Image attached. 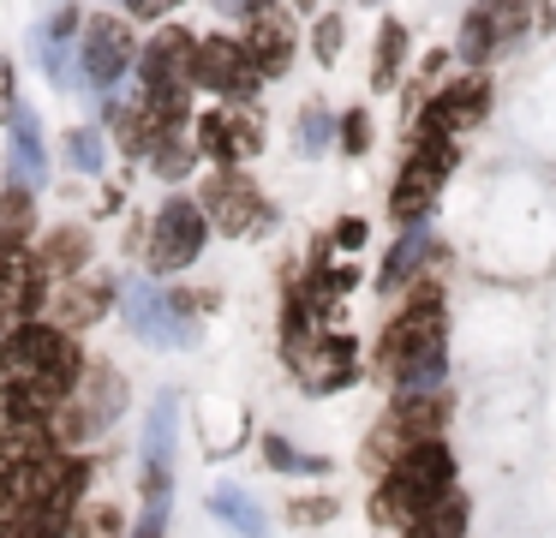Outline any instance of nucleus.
Wrapping results in <instances>:
<instances>
[{
	"label": "nucleus",
	"mask_w": 556,
	"mask_h": 538,
	"mask_svg": "<svg viewBox=\"0 0 556 538\" xmlns=\"http://www.w3.org/2000/svg\"><path fill=\"white\" fill-rule=\"evenodd\" d=\"M85 377V347L61 323L25 317L0 341V395L25 413H54Z\"/></svg>",
	"instance_id": "f257e3e1"
},
{
	"label": "nucleus",
	"mask_w": 556,
	"mask_h": 538,
	"mask_svg": "<svg viewBox=\"0 0 556 538\" xmlns=\"http://www.w3.org/2000/svg\"><path fill=\"white\" fill-rule=\"evenodd\" d=\"M448 311H443V293H437V281H419L413 287V299L401 305V317L383 329V341H377V365L389 371V383H395L401 395H425L443 383L448 371Z\"/></svg>",
	"instance_id": "f03ea898"
},
{
	"label": "nucleus",
	"mask_w": 556,
	"mask_h": 538,
	"mask_svg": "<svg viewBox=\"0 0 556 538\" xmlns=\"http://www.w3.org/2000/svg\"><path fill=\"white\" fill-rule=\"evenodd\" d=\"M448 490H455V454L443 449V437L413 442L407 454H395V461L383 466V485H377V497H371V514L383 526H413L431 502H443Z\"/></svg>",
	"instance_id": "7ed1b4c3"
},
{
	"label": "nucleus",
	"mask_w": 556,
	"mask_h": 538,
	"mask_svg": "<svg viewBox=\"0 0 556 538\" xmlns=\"http://www.w3.org/2000/svg\"><path fill=\"white\" fill-rule=\"evenodd\" d=\"M121 406H126V383H121V371H114V365H85L78 389L49 413V430H54V442H61V449H78V442L102 437V430H109L114 418H121Z\"/></svg>",
	"instance_id": "20e7f679"
},
{
	"label": "nucleus",
	"mask_w": 556,
	"mask_h": 538,
	"mask_svg": "<svg viewBox=\"0 0 556 538\" xmlns=\"http://www.w3.org/2000/svg\"><path fill=\"white\" fill-rule=\"evenodd\" d=\"M448 167H455V143L437 138V132H413V155H407V167H401L395 191H389V215H395L401 227H419L425 215H431L437 191H443Z\"/></svg>",
	"instance_id": "39448f33"
},
{
	"label": "nucleus",
	"mask_w": 556,
	"mask_h": 538,
	"mask_svg": "<svg viewBox=\"0 0 556 538\" xmlns=\"http://www.w3.org/2000/svg\"><path fill=\"white\" fill-rule=\"evenodd\" d=\"M443 418H448V401L443 395H401V406H389L383 425L371 430V442H365V461L371 466H389L395 454H407L413 442H431L443 437Z\"/></svg>",
	"instance_id": "423d86ee"
},
{
	"label": "nucleus",
	"mask_w": 556,
	"mask_h": 538,
	"mask_svg": "<svg viewBox=\"0 0 556 538\" xmlns=\"http://www.w3.org/2000/svg\"><path fill=\"white\" fill-rule=\"evenodd\" d=\"M204 234H210L204 203L168 198V203L156 210V222H150V270H156V275H180L186 263H198Z\"/></svg>",
	"instance_id": "0eeeda50"
},
{
	"label": "nucleus",
	"mask_w": 556,
	"mask_h": 538,
	"mask_svg": "<svg viewBox=\"0 0 556 538\" xmlns=\"http://www.w3.org/2000/svg\"><path fill=\"white\" fill-rule=\"evenodd\" d=\"M198 203H204L210 227H222V234H233V239L264 234V227H269V198L240 174V167H222L216 179H204V198H198Z\"/></svg>",
	"instance_id": "6e6552de"
},
{
	"label": "nucleus",
	"mask_w": 556,
	"mask_h": 538,
	"mask_svg": "<svg viewBox=\"0 0 556 538\" xmlns=\"http://www.w3.org/2000/svg\"><path fill=\"white\" fill-rule=\"evenodd\" d=\"M78 54H85V78L97 84V90H109V84H121V72L138 60V36H132V24H126V18L97 12V18H85Z\"/></svg>",
	"instance_id": "1a4fd4ad"
},
{
	"label": "nucleus",
	"mask_w": 556,
	"mask_h": 538,
	"mask_svg": "<svg viewBox=\"0 0 556 538\" xmlns=\"http://www.w3.org/2000/svg\"><path fill=\"white\" fill-rule=\"evenodd\" d=\"M257 60L245 54L240 36H198V84L216 96H252L257 90Z\"/></svg>",
	"instance_id": "9d476101"
},
{
	"label": "nucleus",
	"mask_w": 556,
	"mask_h": 538,
	"mask_svg": "<svg viewBox=\"0 0 556 538\" xmlns=\"http://www.w3.org/2000/svg\"><path fill=\"white\" fill-rule=\"evenodd\" d=\"M126 317H132V335H138V341H150V347L192 341L186 311L174 305V293H162L156 281H132V287H126Z\"/></svg>",
	"instance_id": "9b49d317"
},
{
	"label": "nucleus",
	"mask_w": 556,
	"mask_h": 538,
	"mask_svg": "<svg viewBox=\"0 0 556 538\" xmlns=\"http://www.w3.org/2000/svg\"><path fill=\"white\" fill-rule=\"evenodd\" d=\"M484 114H491V84H484V78H455V84H443V90L425 102L419 132L448 138V132H472Z\"/></svg>",
	"instance_id": "f8f14e48"
},
{
	"label": "nucleus",
	"mask_w": 556,
	"mask_h": 538,
	"mask_svg": "<svg viewBox=\"0 0 556 538\" xmlns=\"http://www.w3.org/2000/svg\"><path fill=\"white\" fill-rule=\"evenodd\" d=\"M114 305V281L109 275H66L61 287H54V299L42 311H49V323H61V329H90V323H102Z\"/></svg>",
	"instance_id": "ddd939ff"
},
{
	"label": "nucleus",
	"mask_w": 556,
	"mask_h": 538,
	"mask_svg": "<svg viewBox=\"0 0 556 538\" xmlns=\"http://www.w3.org/2000/svg\"><path fill=\"white\" fill-rule=\"evenodd\" d=\"M288 365L300 371V383L312 395H336V389H348V383H359V365H353L348 335H317V341L305 347V353H293Z\"/></svg>",
	"instance_id": "4468645a"
},
{
	"label": "nucleus",
	"mask_w": 556,
	"mask_h": 538,
	"mask_svg": "<svg viewBox=\"0 0 556 538\" xmlns=\"http://www.w3.org/2000/svg\"><path fill=\"white\" fill-rule=\"evenodd\" d=\"M198 143H204V155H216L222 167H240L245 155L264 150V132H257V114H245V108H216V114H204V126H198Z\"/></svg>",
	"instance_id": "2eb2a0df"
},
{
	"label": "nucleus",
	"mask_w": 556,
	"mask_h": 538,
	"mask_svg": "<svg viewBox=\"0 0 556 538\" xmlns=\"http://www.w3.org/2000/svg\"><path fill=\"white\" fill-rule=\"evenodd\" d=\"M245 54L257 60V72H288V60H293V24L281 18V12H252L245 18Z\"/></svg>",
	"instance_id": "dca6fc26"
},
{
	"label": "nucleus",
	"mask_w": 556,
	"mask_h": 538,
	"mask_svg": "<svg viewBox=\"0 0 556 538\" xmlns=\"http://www.w3.org/2000/svg\"><path fill=\"white\" fill-rule=\"evenodd\" d=\"M174 395H156V413L144 425V490L150 497H168V461H174Z\"/></svg>",
	"instance_id": "f3484780"
},
{
	"label": "nucleus",
	"mask_w": 556,
	"mask_h": 538,
	"mask_svg": "<svg viewBox=\"0 0 556 538\" xmlns=\"http://www.w3.org/2000/svg\"><path fill=\"white\" fill-rule=\"evenodd\" d=\"M90 263V227H54L37 246V270L42 281H66V275H85Z\"/></svg>",
	"instance_id": "a211bd4d"
},
{
	"label": "nucleus",
	"mask_w": 556,
	"mask_h": 538,
	"mask_svg": "<svg viewBox=\"0 0 556 538\" xmlns=\"http://www.w3.org/2000/svg\"><path fill=\"white\" fill-rule=\"evenodd\" d=\"M7 179L13 186H42V138H37V114L18 108L13 114V150H7Z\"/></svg>",
	"instance_id": "6ab92c4d"
},
{
	"label": "nucleus",
	"mask_w": 556,
	"mask_h": 538,
	"mask_svg": "<svg viewBox=\"0 0 556 538\" xmlns=\"http://www.w3.org/2000/svg\"><path fill=\"white\" fill-rule=\"evenodd\" d=\"M37 227V191L30 186H0V251H18Z\"/></svg>",
	"instance_id": "aec40b11"
},
{
	"label": "nucleus",
	"mask_w": 556,
	"mask_h": 538,
	"mask_svg": "<svg viewBox=\"0 0 556 538\" xmlns=\"http://www.w3.org/2000/svg\"><path fill=\"white\" fill-rule=\"evenodd\" d=\"M210 509H216L222 526H233L240 538H264V533H269V521L257 514V502L245 497L240 485H216V490H210Z\"/></svg>",
	"instance_id": "412c9836"
},
{
	"label": "nucleus",
	"mask_w": 556,
	"mask_h": 538,
	"mask_svg": "<svg viewBox=\"0 0 556 538\" xmlns=\"http://www.w3.org/2000/svg\"><path fill=\"white\" fill-rule=\"evenodd\" d=\"M425 258H431V234H425V227H407L383 258V293H395L401 281H413V270H419Z\"/></svg>",
	"instance_id": "4be33fe9"
},
{
	"label": "nucleus",
	"mask_w": 556,
	"mask_h": 538,
	"mask_svg": "<svg viewBox=\"0 0 556 538\" xmlns=\"http://www.w3.org/2000/svg\"><path fill=\"white\" fill-rule=\"evenodd\" d=\"M401 538H467V502L448 490V497L431 502L413 526H401Z\"/></svg>",
	"instance_id": "5701e85b"
},
{
	"label": "nucleus",
	"mask_w": 556,
	"mask_h": 538,
	"mask_svg": "<svg viewBox=\"0 0 556 538\" xmlns=\"http://www.w3.org/2000/svg\"><path fill=\"white\" fill-rule=\"evenodd\" d=\"M198 150H204V143H198V132L168 126V132H162V143L150 150V162H156V174H162V179H180L186 167L198 162Z\"/></svg>",
	"instance_id": "b1692460"
},
{
	"label": "nucleus",
	"mask_w": 556,
	"mask_h": 538,
	"mask_svg": "<svg viewBox=\"0 0 556 538\" xmlns=\"http://www.w3.org/2000/svg\"><path fill=\"white\" fill-rule=\"evenodd\" d=\"M401 60H407V30H401L395 18L377 30V60H371V90H395V72Z\"/></svg>",
	"instance_id": "393cba45"
},
{
	"label": "nucleus",
	"mask_w": 556,
	"mask_h": 538,
	"mask_svg": "<svg viewBox=\"0 0 556 538\" xmlns=\"http://www.w3.org/2000/svg\"><path fill=\"white\" fill-rule=\"evenodd\" d=\"M479 7H484V18L496 24V36H503V42H508V36H520L527 24L544 18L539 0H479Z\"/></svg>",
	"instance_id": "a878e982"
},
{
	"label": "nucleus",
	"mask_w": 556,
	"mask_h": 538,
	"mask_svg": "<svg viewBox=\"0 0 556 538\" xmlns=\"http://www.w3.org/2000/svg\"><path fill=\"white\" fill-rule=\"evenodd\" d=\"M73 30H78V12H73V7H66V12H54V18H49V30H42V60H49V72H54V78H66V72H73V66H66V48H73Z\"/></svg>",
	"instance_id": "bb28decb"
},
{
	"label": "nucleus",
	"mask_w": 556,
	"mask_h": 538,
	"mask_svg": "<svg viewBox=\"0 0 556 538\" xmlns=\"http://www.w3.org/2000/svg\"><path fill=\"white\" fill-rule=\"evenodd\" d=\"M496 48H503L496 24L484 18V7H472V12H467V24H460V54H467V60H491Z\"/></svg>",
	"instance_id": "cd10ccee"
},
{
	"label": "nucleus",
	"mask_w": 556,
	"mask_h": 538,
	"mask_svg": "<svg viewBox=\"0 0 556 538\" xmlns=\"http://www.w3.org/2000/svg\"><path fill=\"white\" fill-rule=\"evenodd\" d=\"M264 461L276 466V473H324L329 461H317V454H300L288 437H264Z\"/></svg>",
	"instance_id": "c85d7f7f"
},
{
	"label": "nucleus",
	"mask_w": 556,
	"mask_h": 538,
	"mask_svg": "<svg viewBox=\"0 0 556 538\" xmlns=\"http://www.w3.org/2000/svg\"><path fill=\"white\" fill-rule=\"evenodd\" d=\"M121 533H126V521L114 502H97V509H85L73 521V538H121Z\"/></svg>",
	"instance_id": "c756f323"
},
{
	"label": "nucleus",
	"mask_w": 556,
	"mask_h": 538,
	"mask_svg": "<svg viewBox=\"0 0 556 538\" xmlns=\"http://www.w3.org/2000/svg\"><path fill=\"white\" fill-rule=\"evenodd\" d=\"M341 150H348V155L371 150V114H365V108H353V114L341 120Z\"/></svg>",
	"instance_id": "7c9ffc66"
},
{
	"label": "nucleus",
	"mask_w": 556,
	"mask_h": 538,
	"mask_svg": "<svg viewBox=\"0 0 556 538\" xmlns=\"http://www.w3.org/2000/svg\"><path fill=\"white\" fill-rule=\"evenodd\" d=\"M66 155H73V167H85V174H97V167H102V138H97V132H73V143H66Z\"/></svg>",
	"instance_id": "2f4dec72"
},
{
	"label": "nucleus",
	"mask_w": 556,
	"mask_h": 538,
	"mask_svg": "<svg viewBox=\"0 0 556 538\" xmlns=\"http://www.w3.org/2000/svg\"><path fill=\"white\" fill-rule=\"evenodd\" d=\"M300 143H305V150H324V143H329V120H324V108H305V120H300Z\"/></svg>",
	"instance_id": "473e14b6"
},
{
	"label": "nucleus",
	"mask_w": 556,
	"mask_h": 538,
	"mask_svg": "<svg viewBox=\"0 0 556 538\" xmlns=\"http://www.w3.org/2000/svg\"><path fill=\"white\" fill-rule=\"evenodd\" d=\"M341 54V18L329 12V18H317V60H336Z\"/></svg>",
	"instance_id": "72a5a7b5"
},
{
	"label": "nucleus",
	"mask_w": 556,
	"mask_h": 538,
	"mask_svg": "<svg viewBox=\"0 0 556 538\" xmlns=\"http://www.w3.org/2000/svg\"><path fill=\"white\" fill-rule=\"evenodd\" d=\"M293 521H305V526H324L329 521V514H336V502H329V497H305V502H293Z\"/></svg>",
	"instance_id": "f704fd0d"
},
{
	"label": "nucleus",
	"mask_w": 556,
	"mask_h": 538,
	"mask_svg": "<svg viewBox=\"0 0 556 538\" xmlns=\"http://www.w3.org/2000/svg\"><path fill=\"white\" fill-rule=\"evenodd\" d=\"M162 521H168V497H150V509H144L132 538H162Z\"/></svg>",
	"instance_id": "c9c22d12"
},
{
	"label": "nucleus",
	"mask_w": 556,
	"mask_h": 538,
	"mask_svg": "<svg viewBox=\"0 0 556 538\" xmlns=\"http://www.w3.org/2000/svg\"><path fill=\"white\" fill-rule=\"evenodd\" d=\"M329 239H336V246H348V251H353V246H365V222H359V215H341Z\"/></svg>",
	"instance_id": "e433bc0d"
},
{
	"label": "nucleus",
	"mask_w": 556,
	"mask_h": 538,
	"mask_svg": "<svg viewBox=\"0 0 556 538\" xmlns=\"http://www.w3.org/2000/svg\"><path fill=\"white\" fill-rule=\"evenodd\" d=\"M18 102H13V60L0 54V120H13Z\"/></svg>",
	"instance_id": "4c0bfd02"
},
{
	"label": "nucleus",
	"mask_w": 556,
	"mask_h": 538,
	"mask_svg": "<svg viewBox=\"0 0 556 538\" xmlns=\"http://www.w3.org/2000/svg\"><path fill=\"white\" fill-rule=\"evenodd\" d=\"M126 7H132V18H168L180 0H126Z\"/></svg>",
	"instance_id": "58836bf2"
},
{
	"label": "nucleus",
	"mask_w": 556,
	"mask_h": 538,
	"mask_svg": "<svg viewBox=\"0 0 556 538\" xmlns=\"http://www.w3.org/2000/svg\"><path fill=\"white\" fill-rule=\"evenodd\" d=\"M216 7H222V12H245V18H252V12H264L269 0H216Z\"/></svg>",
	"instance_id": "ea45409f"
},
{
	"label": "nucleus",
	"mask_w": 556,
	"mask_h": 538,
	"mask_svg": "<svg viewBox=\"0 0 556 538\" xmlns=\"http://www.w3.org/2000/svg\"><path fill=\"white\" fill-rule=\"evenodd\" d=\"M293 7H312V0H293Z\"/></svg>",
	"instance_id": "a19ab883"
}]
</instances>
